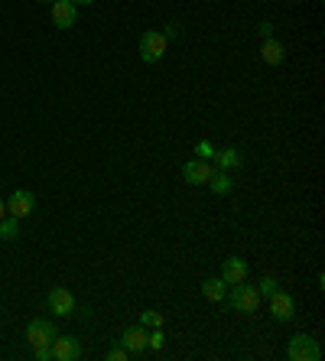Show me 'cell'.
Listing matches in <instances>:
<instances>
[{"instance_id": "cell-1", "label": "cell", "mask_w": 325, "mask_h": 361, "mask_svg": "<svg viewBox=\"0 0 325 361\" xmlns=\"http://www.w3.org/2000/svg\"><path fill=\"white\" fill-rule=\"evenodd\" d=\"M286 358L290 361H319L322 358V345H319L313 335L299 332V335H292L290 345H286Z\"/></svg>"}, {"instance_id": "cell-2", "label": "cell", "mask_w": 325, "mask_h": 361, "mask_svg": "<svg viewBox=\"0 0 325 361\" xmlns=\"http://www.w3.org/2000/svg\"><path fill=\"white\" fill-rule=\"evenodd\" d=\"M225 297L238 312H257V306H260L257 287H248L244 280H241V283H231V293H225Z\"/></svg>"}, {"instance_id": "cell-3", "label": "cell", "mask_w": 325, "mask_h": 361, "mask_svg": "<svg viewBox=\"0 0 325 361\" xmlns=\"http://www.w3.org/2000/svg\"><path fill=\"white\" fill-rule=\"evenodd\" d=\"M166 36L162 33H156V30H147L140 36V59L143 62H160L162 55H166Z\"/></svg>"}, {"instance_id": "cell-4", "label": "cell", "mask_w": 325, "mask_h": 361, "mask_svg": "<svg viewBox=\"0 0 325 361\" xmlns=\"http://www.w3.org/2000/svg\"><path fill=\"white\" fill-rule=\"evenodd\" d=\"M59 332H55L53 326V319H30L26 322V342H30L32 349L36 345H46V342H53Z\"/></svg>"}, {"instance_id": "cell-5", "label": "cell", "mask_w": 325, "mask_h": 361, "mask_svg": "<svg viewBox=\"0 0 325 361\" xmlns=\"http://www.w3.org/2000/svg\"><path fill=\"white\" fill-rule=\"evenodd\" d=\"M46 303H49V312H55V316H72L75 312V297H72V290H65V287L49 290Z\"/></svg>"}, {"instance_id": "cell-6", "label": "cell", "mask_w": 325, "mask_h": 361, "mask_svg": "<svg viewBox=\"0 0 325 361\" xmlns=\"http://www.w3.org/2000/svg\"><path fill=\"white\" fill-rule=\"evenodd\" d=\"M32 209H36V195L30 189H17L7 202V215H13V218H30Z\"/></svg>"}, {"instance_id": "cell-7", "label": "cell", "mask_w": 325, "mask_h": 361, "mask_svg": "<svg viewBox=\"0 0 325 361\" xmlns=\"http://www.w3.org/2000/svg\"><path fill=\"white\" fill-rule=\"evenodd\" d=\"M212 173H215L212 159H189V163L183 166V179L192 182V186H202V182H208Z\"/></svg>"}, {"instance_id": "cell-8", "label": "cell", "mask_w": 325, "mask_h": 361, "mask_svg": "<svg viewBox=\"0 0 325 361\" xmlns=\"http://www.w3.org/2000/svg\"><path fill=\"white\" fill-rule=\"evenodd\" d=\"M270 309H273V319H277V322H290V319L296 316V299H292L290 293L277 290V293H270Z\"/></svg>"}, {"instance_id": "cell-9", "label": "cell", "mask_w": 325, "mask_h": 361, "mask_svg": "<svg viewBox=\"0 0 325 361\" xmlns=\"http://www.w3.org/2000/svg\"><path fill=\"white\" fill-rule=\"evenodd\" d=\"M78 20V7L72 3V0H55L53 3V23L59 26V30H72Z\"/></svg>"}, {"instance_id": "cell-10", "label": "cell", "mask_w": 325, "mask_h": 361, "mask_svg": "<svg viewBox=\"0 0 325 361\" xmlns=\"http://www.w3.org/2000/svg\"><path fill=\"white\" fill-rule=\"evenodd\" d=\"M147 326H130V329H124V335H120V345L127 349V355H140V351H147Z\"/></svg>"}, {"instance_id": "cell-11", "label": "cell", "mask_w": 325, "mask_h": 361, "mask_svg": "<svg viewBox=\"0 0 325 361\" xmlns=\"http://www.w3.org/2000/svg\"><path fill=\"white\" fill-rule=\"evenodd\" d=\"M78 355H82V345H78V339H72V335H55L53 339V358L55 361H75Z\"/></svg>"}, {"instance_id": "cell-12", "label": "cell", "mask_w": 325, "mask_h": 361, "mask_svg": "<svg viewBox=\"0 0 325 361\" xmlns=\"http://www.w3.org/2000/svg\"><path fill=\"white\" fill-rule=\"evenodd\" d=\"M221 280H225V283H241V280H248V261L228 257L225 267H221Z\"/></svg>"}, {"instance_id": "cell-13", "label": "cell", "mask_w": 325, "mask_h": 361, "mask_svg": "<svg viewBox=\"0 0 325 361\" xmlns=\"http://www.w3.org/2000/svg\"><path fill=\"white\" fill-rule=\"evenodd\" d=\"M260 59H263L267 65H283L286 49H283V43H277V39H263V46H260Z\"/></svg>"}, {"instance_id": "cell-14", "label": "cell", "mask_w": 325, "mask_h": 361, "mask_svg": "<svg viewBox=\"0 0 325 361\" xmlns=\"http://www.w3.org/2000/svg\"><path fill=\"white\" fill-rule=\"evenodd\" d=\"M215 166L218 170H238L241 163H244V159H241V153L234 147H225V150H215Z\"/></svg>"}, {"instance_id": "cell-15", "label": "cell", "mask_w": 325, "mask_h": 361, "mask_svg": "<svg viewBox=\"0 0 325 361\" xmlns=\"http://www.w3.org/2000/svg\"><path fill=\"white\" fill-rule=\"evenodd\" d=\"M225 293H228V283L221 280V276H212V280H205V283H202V297H205L208 303H221V299H225Z\"/></svg>"}, {"instance_id": "cell-16", "label": "cell", "mask_w": 325, "mask_h": 361, "mask_svg": "<svg viewBox=\"0 0 325 361\" xmlns=\"http://www.w3.org/2000/svg\"><path fill=\"white\" fill-rule=\"evenodd\" d=\"M208 186H212L215 195H228V192L234 189V182H231V176H228V170H215V173H212V176H208Z\"/></svg>"}, {"instance_id": "cell-17", "label": "cell", "mask_w": 325, "mask_h": 361, "mask_svg": "<svg viewBox=\"0 0 325 361\" xmlns=\"http://www.w3.org/2000/svg\"><path fill=\"white\" fill-rule=\"evenodd\" d=\"M17 231H20V218L3 215V218H0V238H3V241H13V238H17Z\"/></svg>"}, {"instance_id": "cell-18", "label": "cell", "mask_w": 325, "mask_h": 361, "mask_svg": "<svg viewBox=\"0 0 325 361\" xmlns=\"http://www.w3.org/2000/svg\"><path fill=\"white\" fill-rule=\"evenodd\" d=\"M277 290H280V283H277L273 276H263V280L257 283V293H260V297H270V293H277Z\"/></svg>"}, {"instance_id": "cell-19", "label": "cell", "mask_w": 325, "mask_h": 361, "mask_svg": "<svg viewBox=\"0 0 325 361\" xmlns=\"http://www.w3.org/2000/svg\"><path fill=\"white\" fill-rule=\"evenodd\" d=\"M212 157H215V147L208 140H198L195 143V159H212Z\"/></svg>"}, {"instance_id": "cell-20", "label": "cell", "mask_w": 325, "mask_h": 361, "mask_svg": "<svg viewBox=\"0 0 325 361\" xmlns=\"http://www.w3.org/2000/svg\"><path fill=\"white\" fill-rule=\"evenodd\" d=\"M140 326H153V329H160V326H162V316H160V312H153V309H147V312L140 316Z\"/></svg>"}, {"instance_id": "cell-21", "label": "cell", "mask_w": 325, "mask_h": 361, "mask_svg": "<svg viewBox=\"0 0 325 361\" xmlns=\"http://www.w3.org/2000/svg\"><path fill=\"white\" fill-rule=\"evenodd\" d=\"M32 355H36V361H53V342L36 345V349H32Z\"/></svg>"}, {"instance_id": "cell-22", "label": "cell", "mask_w": 325, "mask_h": 361, "mask_svg": "<svg viewBox=\"0 0 325 361\" xmlns=\"http://www.w3.org/2000/svg\"><path fill=\"white\" fill-rule=\"evenodd\" d=\"M257 33L263 36V39H273V23H270V20H263V23L257 26Z\"/></svg>"}, {"instance_id": "cell-23", "label": "cell", "mask_w": 325, "mask_h": 361, "mask_svg": "<svg viewBox=\"0 0 325 361\" xmlns=\"http://www.w3.org/2000/svg\"><path fill=\"white\" fill-rule=\"evenodd\" d=\"M127 358V349H124V345H120V349H111L108 351V361H124Z\"/></svg>"}, {"instance_id": "cell-24", "label": "cell", "mask_w": 325, "mask_h": 361, "mask_svg": "<svg viewBox=\"0 0 325 361\" xmlns=\"http://www.w3.org/2000/svg\"><path fill=\"white\" fill-rule=\"evenodd\" d=\"M162 36H166V39H173V36H179V23H169V26H166V33H162Z\"/></svg>"}, {"instance_id": "cell-25", "label": "cell", "mask_w": 325, "mask_h": 361, "mask_svg": "<svg viewBox=\"0 0 325 361\" xmlns=\"http://www.w3.org/2000/svg\"><path fill=\"white\" fill-rule=\"evenodd\" d=\"M3 215H7V202H3V199H0V218H3Z\"/></svg>"}, {"instance_id": "cell-26", "label": "cell", "mask_w": 325, "mask_h": 361, "mask_svg": "<svg viewBox=\"0 0 325 361\" xmlns=\"http://www.w3.org/2000/svg\"><path fill=\"white\" fill-rule=\"evenodd\" d=\"M39 3H49V7H53V3H55V0H39Z\"/></svg>"}, {"instance_id": "cell-27", "label": "cell", "mask_w": 325, "mask_h": 361, "mask_svg": "<svg viewBox=\"0 0 325 361\" xmlns=\"http://www.w3.org/2000/svg\"><path fill=\"white\" fill-rule=\"evenodd\" d=\"M72 3H91V0H72Z\"/></svg>"}]
</instances>
